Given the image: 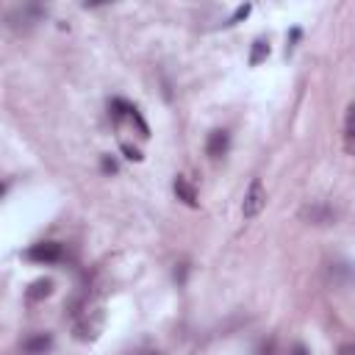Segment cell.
Returning <instances> with one entry per match:
<instances>
[{"mask_svg": "<svg viewBox=\"0 0 355 355\" xmlns=\"http://www.w3.org/2000/svg\"><path fill=\"white\" fill-rule=\"evenodd\" d=\"M26 258L34 264H59L64 258V247L59 242H39V244L28 247Z\"/></svg>", "mask_w": 355, "mask_h": 355, "instance_id": "cell-1", "label": "cell"}, {"mask_svg": "<svg viewBox=\"0 0 355 355\" xmlns=\"http://www.w3.org/2000/svg\"><path fill=\"white\" fill-rule=\"evenodd\" d=\"M264 206H267V189H264V184L256 178V181L250 184V189H247V195H244V203H242V214H244V220L258 217Z\"/></svg>", "mask_w": 355, "mask_h": 355, "instance_id": "cell-2", "label": "cell"}, {"mask_svg": "<svg viewBox=\"0 0 355 355\" xmlns=\"http://www.w3.org/2000/svg\"><path fill=\"white\" fill-rule=\"evenodd\" d=\"M53 347V336L50 333H34L23 341V352L26 355H48Z\"/></svg>", "mask_w": 355, "mask_h": 355, "instance_id": "cell-3", "label": "cell"}, {"mask_svg": "<svg viewBox=\"0 0 355 355\" xmlns=\"http://www.w3.org/2000/svg\"><path fill=\"white\" fill-rule=\"evenodd\" d=\"M228 147H231V136H228V131H211V133H209L206 153H209L211 158H222V155L228 153Z\"/></svg>", "mask_w": 355, "mask_h": 355, "instance_id": "cell-4", "label": "cell"}, {"mask_svg": "<svg viewBox=\"0 0 355 355\" xmlns=\"http://www.w3.org/2000/svg\"><path fill=\"white\" fill-rule=\"evenodd\" d=\"M175 195H178V200H184L186 206H198V192H195V186L186 181V178H178L175 181Z\"/></svg>", "mask_w": 355, "mask_h": 355, "instance_id": "cell-5", "label": "cell"}, {"mask_svg": "<svg viewBox=\"0 0 355 355\" xmlns=\"http://www.w3.org/2000/svg\"><path fill=\"white\" fill-rule=\"evenodd\" d=\"M50 291H53V280H50V278H39V280L31 283V289L26 291V297H28L31 303H37V300L50 297Z\"/></svg>", "mask_w": 355, "mask_h": 355, "instance_id": "cell-6", "label": "cell"}, {"mask_svg": "<svg viewBox=\"0 0 355 355\" xmlns=\"http://www.w3.org/2000/svg\"><path fill=\"white\" fill-rule=\"evenodd\" d=\"M303 214H305V217H311L314 222H322V225H325V222H333V220H336V211H330V209H322V206L305 209Z\"/></svg>", "mask_w": 355, "mask_h": 355, "instance_id": "cell-7", "label": "cell"}, {"mask_svg": "<svg viewBox=\"0 0 355 355\" xmlns=\"http://www.w3.org/2000/svg\"><path fill=\"white\" fill-rule=\"evenodd\" d=\"M352 111H355V108L349 106V108H347V117H344V147H347V153H352V136H355V133H352Z\"/></svg>", "mask_w": 355, "mask_h": 355, "instance_id": "cell-8", "label": "cell"}, {"mask_svg": "<svg viewBox=\"0 0 355 355\" xmlns=\"http://www.w3.org/2000/svg\"><path fill=\"white\" fill-rule=\"evenodd\" d=\"M269 56V45L267 42H256L253 45V56H250V64H258L261 59H267Z\"/></svg>", "mask_w": 355, "mask_h": 355, "instance_id": "cell-9", "label": "cell"}, {"mask_svg": "<svg viewBox=\"0 0 355 355\" xmlns=\"http://www.w3.org/2000/svg\"><path fill=\"white\" fill-rule=\"evenodd\" d=\"M250 12H253V6H250V3H244V6H239V9L233 12V17H231V26H233V23H239V20H244V17L250 15Z\"/></svg>", "mask_w": 355, "mask_h": 355, "instance_id": "cell-10", "label": "cell"}, {"mask_svg": "<svg viewBox=\"0 0 355 355\" xmlns=\"http://www.w3.org/2000/svg\"><path fill=\"white\" fill-rule=\"evenodd\" d=\"M122 153H125V158H131V161H142V153H139L136 147H131V144H122Z\"/></svg>", "mask_w": 355, "mask_h": 355, "instance_id": "cell-11", "label": "cell"}, {"mask_svg": "<svg viewBox=\"0 0 355 355\" xmlns=\"http://www.w3.org/2000/svg\"><path fill=\"white\" fill-rule=\"evenodd\" d=\"M100 164H103V172H111V175L117 172V161H114L111 155H103V161H100Z\"/></svg>", "mask_w": 355, "mask_h": 355, "instance_id": "cell-12", "label": "cell"}, {"mask_svg": "<svg viewBox=\"0 0 355 355\" xmlns=\"http://www.w3.org/2000/svg\"><path fill=\"white\" fill-rule=\"evenodd\" d=\"M338 355H355V347H352V344H341Z\"/></svg>", "mask_w": 355, "mask_h": 355, "instance_id": "cell-13", "label": "cell"}, {"mask_svg": "<svg viewBox=\"0 0 355 355\" xmlns=\"http://www.w3.org/2000/svg\"><path fill=\"white\" fill-rule=\"evenodd\" d=\"M291 355H308V349H305L303 344H294V349H291Z\"/></svg>", "mask_w": 355, "mask_h": 355, "instance_id": "cell-14", "label": "cell"}, {"mask_svg": "<svg viewBox=\"0 0 355 355\" xmlns=\"http://www.w3.org/2000/svg\"><path fill=\"white\" fill-rule=\"evenodd\" d=\"M3 192H6V186H3V184H0V198H3Z\"/></svg>", "mask_w": 355, "mask_h": 355, "instance_id": "cell-15", "label": "cell"}]
</instances>
